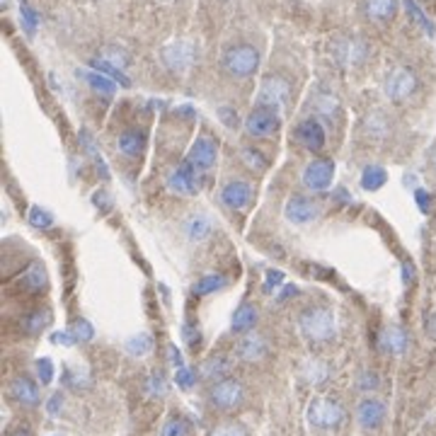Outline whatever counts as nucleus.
I'll use <instances>...</instances> for the list:
<instances>
[{"instance_id":"12","label":"nucleus","mask_w":436,"mask_h":436,"mask_svg":"<svg viewBox=\"0 0 436 436\" xmlns=\"http://www.w3.org/2000/svg\"><path fill=\"white\" fill-rule=\"evenodd\" d=\"M252 184L245 180H230L221 187V204L230 211H243L252 204Z\"/></svg>"},{"instance_id":"10","label":"nucleus","mask_w":436,"mask_h":436,"mask_svg":"<svg viewBox=\"0 0 436 436\" xmlns=\"http://www.w3.org/2000/svg\"><path fill=\"white\" fill-rule=\"evenodd\" d=\"M289 95H291V85L286 78L281 75H269L265 78V83L260 85V95H257V104L262 107H269L279 112L286 102H289Z\"/></svg>"},{"instance_id":"9","label":"nucleus","mask_w":436,"mask_h":436,"mask_svg":"<svg viewBox=\"0 0 436 436\" xmlns=\"http://www.w3.org/2000/svg\"><path fill=\"white\" fill-rule=\"evenodd\" d=\"M301 180L311 192H325V189L332 187L335 162L330 158H315V160H311L306 165Z\"/></svg>"},{"instance_id":"7","label":"nucleus","mask_w":436,"mask_h":436,"mask_svg":"<svg viewBox=\"0 0 436 436\" xmlns=\"http://www.w3.org/2000/svg\"><path fill=\"white\" fill-rule=\"evenodd\" d=\"M197 44L189 42V39H177V42H170L167 47H162L160 58L170 71L175 73H184L197 63Z\"/></svg>"},{"instance_id":"31","label":"nucleus","mask_w":436,"mask_h":436,"mask_svg":"<svg viewBox=\"0 0 436 436\" xmlns=\"http://www.w3.org/2000/svg\"><path fill=\"white\" fill-rule=\"evenodd\" d=\"M78 138H80V145H83V151L88 153L90 158H93V162L97 165V170L102 172V177L107 180L109 177V170H107V162H104V158H102V153L97 151V143H95V138H93V134H90L88 129H83L78 134Z\"/></svg>"},{"instance_id":"42","label":"nucleus","mask_w":436,"mask_h":436,"mask_svg":"<svg viewBox=\"0 0 436 436\" xmlns=\"http://www.w3.org/2000/svg\"><path fill=\"white\" fill-rule=\"evenodd\" d=\"M175 380L182 390H192L194 385H197V371L189 369V366H182V369H177Z\"/></svg>"},{"instance_id":"52","label":"nucleus","mask_w":436,"mask_h":436,"mask_svg":"<svg viewBox=\"0 0 436 436\" xmlns=\"http://www.w3.org/2000/svg\"><path fill=\"white\" fill-rule=\"evenodd\" d=\"M51 342L53 344H63V347H73V344L78 342V339H75V335H73L71 330H66V332H56V335H53Z\"/></svg>"},{"instance_id":"54","label":"nucleus","mask_w":436,"mask_h":436,"mask_svg":"<svg viewBox=\"0 0 436 436\" xmlns=\"http://www.w3.org/2000/svg\"><path fill=\"white\" fill-rule=\"evenodd\" d=\"M284 284V271H267V289H271V286H281Z\"/></svg>"},{"instance_id":"50","label":"nucleus","mask_w":436,"mask_h":436,"mask_svg":"<svg viewBox=\"0 0 436 436\" xmlns=\"http://www.w3.org/2000/svg\"><path fill=\"white\" fill-rule=\"evenodd\" d=\"M182 337H184V342H187L192 349L197 347L199 339H202V337H199V327H192V325H184V327H182Z\"/></svg>"},{"instance_id":"17","label":"nucleus","mask_w":436,"mask_h":436,"mask_svg":"<svg viewBox=\"0 0 436 436\" xmlns=\"http://www.w3.org/2000/svg\"><path fill=\"white\" fill-rule=\"evenodd\" d=\"M356 422L361 429H378L385 422V405L378 398H363L356 407Z\"/></svg>"},{"instance_id":"48","label":"nucleus","mask_w":436,"mask_h":436,"mask_svg":"<svg viewBox=\"0 0 436 436\" xmlns=\"http://www.w3.org/2000/svg\"><path fill=\"white\" fill-rule=\"evenodd\" d=\"M218 117L223 119V124L228 126V129H235V126L240 124L238 114H235V109H230V107H221V109H218Z\"/></svg>"},{"instance_id":"45","label":"nucleus","mask_w":436,"mask_h":436,"mask_svg":"<svg viewBox=\"0 0 436 436\" xmlns=\"http://www.w3.org/2000/svg\"><path fill=\"white\" fill-rule=\"evenodd\" d=\"M36 376L42 380V385H49L53 380V363L51 359H39L36 361Z\"/></svg>"},{"instance_id":"57","label":"nucleus","mask_w":436,"mask_h":436,"mask_svg":"<svg viewBox=\"0 0 436 436\" xmlns=\"http://www.w3.org/2000/svg\"><path fill=\"white\" fill-rule=\"evenodd\" d=\"M10 436H32V431L27 429V426H20V429H15V431H12Z\"/></svg>"},{"instance_id":"49","label":"nucleus","mask_w":436,"mask_h":436,"mask_svg":"<svg viewBox=\"0 0 436 436\" xmlns=\"http://www.w3.org/2000/svg\"><path fill=\"white\" fill-rule=\"evenodd\" d=\"M61 410H63V395L53 393L51 398H49V402H47V412L51 417H58V415H61Z\"/></svg>"},{"instance_id":"18","label":"nucleus","mask_w":436,"mask_h":436,"mask_svg":"<svg viewBox=\"0 0 436 436\" xmlns=\"http://www.w3.org/2000/svg\"><path fill=\"white\" fill-rule=\"evenodd\" d=\"M235 354H238L240 361H247V363L262 361V359L269 354V344H267V339L262 337V335L250 332L245 335V337H240L238 347H235Z\"/></svg>"},{"instance_id":"41","label":"nucleus","mask_w":436,"mask_h":436,"mask_svg":"<svg viewBox=\"0 0 436 436\" xmlns=\"http://www.w3.org/2000/svg\"><path fill=\"white\" fill-rule=\"evenodd\" d=\"M405 8H407V12H410L412 20H415L417 25H420L422 29L426 32V34H434V25H431V20L424 15V12H422V8L417 5L415 0H405Z\"/></svg>"},{"instance_id":"8","label":"nucleus","mask_w":436,"mask_h":436,"mask_svg":"<svg viewBox=\"0 0 436 436\" xmlns=\"http://www.w3.org/2000/svg\"><path fill=\"white\" fill-rule=\"evenodd\" d=\"M279 126H281L279 112L269 107H262V104H257L247 114V119H245V131L252 138H267V136L276 134Z\"/></svg>"},{"instance_id":"27","label":"nucleus","mask_w":436,"mask_h":436,"mask_svg":"<svg viewBox=\"0 0 436 436\" xmlns=\"http://www.w3.org/2000/svg\"><path fill=\"white\" fill-rule=\"evenodd\" d=\"M51 325V313L49 311H32L27 313L25 317H22V330H25L29 337H34V335H42L47 327Z\"/></svg>"},{"instance_id":"53","label":"nucleus","mask_w":436,"mask_h":436,"mask_svg":"<svg viewBox=\"0 0 436 436\" xmlns=\"http://www.w3.org/2000/svg\"><path fill=\"white\" fill-rule=\"evenodd\" d=\"M167 352H170V363L175 366V371L182 369V366H184V359H182V352H180V349H177L175 344H170V347H167Z\"/></svg>"},{"instance_id":"13","label":"nucleus","mask_w":436,"mask_h":436,"mask_svg":"<svg viewBox=\"0 0 436 436\" xmlns=\"http://www.w3.org/2000/svg\"><path fill=\"white\" fill-rule=\"evenodd\" d=\"M284 216H286L289 223L306 226V223H311V221H315V218L320 216V206H317L313 199L303 197V194H293V197L286 202Z\"/></svg>"},{"instance_id":"29","label":"nucleus","mask_w":436,"mask_h":436,"mask_svg":"<svg viewBox=\"0 0 436 436\" xmlns=\"http://www.w3.org/2000/svg\"><path fill=\"white\" fill-rule=\"evenodd\" d=\"M20 286L27 291H42L47 286V271H44V267L39 262H32L20 274Z\"/></svg>"},{"instance_id":"40","label":"nucleus","mask_w":436,"mask_h":436,"mask_svg":"<svg viewBox=\"0 0 436 436\" xmlns=\"http://www.w3.org/2000/svg\"><path fill=\"white\" fill-rule=\"evenodd\" d=\"M208 436H250V431L240 422H223V424L213 426Z\"/></svg>"},{"instance_id":"3","label":"nucleus","mask_w":436,"mask_h":436,"mask_svg":"<svg viewBox=\"0 0 436 436\" xmlns=\"http://www.w3.org/2000/svg\"><path fill=\"white\" fill-rule=\"evenodd\" d=\"M420 90V78H417V73L407 66H398L385 75V83H383V93L390 102L395 104H402L412 97V95Z\"/></svg>"},{"instance_id":"32","label":"nucleus","mask_w":436,"mask_h":436,"mask_svg":"<svg viewBox=\"0 0 436 436\" xmlns=\"http://www.w3.org/2000/svg\"><path fill=\"white\" fill-rule=\"evenodd\" d=\"M385 180H388V172H385L380 165H366L363 167L361 187L366 189V192H376V189H380L385 184Z\"/></svg>"},{"instance_id":"44","label":"nucleus","mask_w":436,"mask_h":436,"mask_svg":"<svg viewBox=\"0 0 436 436\" xmlns=\"http://www.w3.org/2000/svg\"><path fill=\"white\" fill-rule=\"evenodd\" d=\"M378 385L380 380L376 371H363V374L359 376V388H361L363 393H374V390H378Z\"/></svg>"},{"instance_id":"35","label":"nucleus","mask_w":436,"mask_h":436,"mask_svg":"<svg viewBox=\"0 0 436 436\" xmlns=\"http://www.w3.org/2000/svg\"><path fill=\"white\" fill-rule=\"evenodd\" d=\"M90 66L95 68V71H99V73H104V75H109L112 80H119L121 85H131V80H129V75H126L121 68H117V66H112V63H107V61H102V58H93L90 61Z\"/></svg>"},{"instance_id":"15","label":"nucleus","mask_w":436,"mask_h":436,"mask_svg":"<svg viewBox=\"0 0 436 436\" xmlns=\"http://www.w3.org/2000/svg\"><path fill=\"white\" fill-rule=\"evenodd\" d=\"M187 160L194 162L202 172L211 170L218 160V143L211 138V136H199V138L192 143V148H189Z\"/></svg>"},{"instance_id":"38","label":"nucleus","mask_w":436,"mask_h":436,"mask_svg":"<svg viewBox=\"0 0 436 436\" xmlns=\"http://www.w3.org/2000/svg\"><path fill=\"white\" fill-rule=\"evenodd\" d=\"M29 226L36 230H47L53 226V216L42 206H32L29 208Z\"/></svg>"},{"instance_id":"51","label":"nucleus","mask_w":436,"mask_h":436,"mask_svg":"<svg viewBox=\"0 0 436 436\" xmlns=\"http://www.w3.org/2000/svg\"><path fill=\"white\" fill-rule=\"evenodd\" d=\"M415 197H417V206H420V211L422 213H429L431 211V194L424 192V189H417Z\"/></svg>"},{"instance_id":"58","label":"nucleus","mask_w":436,"mask_h":436,"mask_svg":"<svg viewBox=\"0 0 436 436\" xmlns=\"http://www.w3.org/2000/svg\"><path fill=\"white\" fill-rule=\"evenodd\" d=\"M431 165H434V170H436V151L431 153Z\"/></svg>"},{"instance_id":"25","label":"nucleus","mask_w":436,"mask_h":436,"mask_svg":"<svg viewBox=\"0 0 436 436\" xmlns=\"http://www.w3.org/2000/svg\"><path fill=\"white\" fill-rule=\"evenodd\" d=\"M230 366H233V361H230L228 356H223V354H216V356H211V359H206V361H204L202 376L206 380H213V383H216V380L228 378Z\"/></svg>"},{"instance_id":"19","label":"nucleus","mask_w":436,"mask_h":436,"mask_svg":"<svg viewBox=\"0 0 436 436\" xmlns=\"http://www.w3.org/2000/svg\"><path fill=\"white\" fill-rule=\"evenodd\" d=\"M407 347H410V337L402 327L398 325H390L385 327L383 332L378 335V349L383 354H393V356H400V354H405Z\"/></svg>"},{"instance_id":"16","label":"nucleus","mask_w":436,"mask_h":436,"mask_svg":"<svg viewBox=\"0 0 436 436\" xmlns=\"http://www.w3.org/2000/svg\"><path fill=\"white\" fill-rule=\"evenodd\" d=\"M8 395L22 407H36L39 405V385L29 376H15L8 385Z\"/></svg>"},{"instance_id":"14","label":"nucleus","mask_w":436,"mask_h":436,"mask_svg":"<svg viewBox=\"0 0 436 436\" xmlns=\"http://www.w3.org/2000/svg\"><path fill=\"white\" fill-rule=\"evenodd\" d=\"M296 138L306 151L320 153L327 141L325 126H322L320 119H315V117H308V119H303L301 124L296 126Z\"/></svg>"},{"instance_id":"22","label":"nucleus","mask_w":436,"mask_h":436,"mask_svg":"<svg viewBox=\"0 0 436 436\" xmlns=\"http://www.w3.org/2000/svg\"><path fill=\"white\" fill-rule=\"evenodd\" d=\"M117 148H119V153L126 158H141L145 148V134L138 129H126L124 134H119Z\"/></svg>"},{"instance_id":"24","label":"nucleus","mask_w":436,"mask_h":436,"mask_svg":"<svg viewBox=\"0 0 436 436\" xmlns=\"http://www.w3.org/2000/svg\"><path fill=\"white\" fill-rule=\"evenodd\" d=\"M78 78H83L85 83H88L90 88H93L95 93H99V95H114L117 93L114 80L109 78V75H104V73L95 71V68H80Z\"/></svg>"},{"instance_id":"55","label":"nucleus","mask_w":436,"mask_h":436,"mask_svg":"<svg viewBox=\"0 0 436 436\" xmlns=\"http://www.w3.org/2000/svg\"><path fill=\"white\" fill-rule=\"evenodd\" d=\"M412 279H415V267H412L410 262H402V281L412 284Z\"/></svg>"},{"instance_id":"34","label":"nucleus","mask_w":436,"mask_h":436,"mask_svg":"<svg viewBox=\"0 0 436 436\" xmlns=\"http://www.w3.org/2000/svg\"><path fill=\"white\" fill-rule=\"evenodd\" d=\"M226 286V276L223 274H206L194 284V293L197 296H208V293H216Z\"/></svg>"},{"instance_id":"56","label":"nucleus","mask_w":436,"mask_h":436,"mask_svg":"<svg viewBox=\"0 0 436 436\" xmlns=\"http://www.w3.org/2000/svg\"><path fill=\"white\" fill-rule=\"evenodd\" d=\"M291 296H296V286H286L284 291H281V301H286V298H291Z\"/></svg>"},{"instance_id":"1","label":"nucleus","mask_w":436,"mask_h":436,"mask_svg":"<svg viewBox=\"0 0 436 436\" xmlns=\"http://www.w3.org/2000/svg\"><path fill=\"white\" fill-rule=\"evenodd\" d=\"M298 327L308 342H327L335 337V311L327 306H308L298 315Z\"/></svg>"},{"instance_id":"43","label":"nucleus","mask_w":436,"mask_h":436,"mask_svg":"<svg viewBox=\"0 0 436 436\" xmlns=\"http://www.w3.org/2000/svg\"><path fill=\"white\" fill-rule=\"evenodd\" d=\"M20 20H22V25H25L27 34H34L36 25H39V15H36V12L32 10L27 3H22V5H20Z\"/></svg>"},{"instance_id":"4","label":"nucleus","mask_w":436,"mask_h":436,"mask_svg":"<svg viewBox=\"0 0 436 436\" xmlns=\"http://www.w3.org/2000/svg\"><path fill=\"white\" fill-rule=\"evenodd\" d=\"M245 402V385L238 378H223L208 388V405L218 412H233Z\"/></svg>"},{"instance_id":"26","label":"nucleus","mask_w":436,"mask_h":436,"mask_svg":"<svg viewBox=\"0 0 436 436\" xmlns=\"http://www.w3.org/2000/svg\"><path fill=\"white\" fill-rule=\"evenodd\" d=\"M257 308L254 306H250V303H243V306L235 311V315H233V320H230V330H233L235 335H240V332H250L254 325H257Z\"/></svg>"},{"instance_id":"36","label":"nucleus","mask_w":436,"mask_h":436,"mask_svg":"<svg viewBox=\"0 0 436 436\" xmlns=\"http://www.w3.org/2000/svg\"><path fill=\"white\" fill-rule=\"evenodd\" d=\"M97 58H102V61H107V63H112V66L121 68V71H124V68L131 63L129 53H126L124 49H119V47H104L102 51H99Z\"/></svg>"},{"instance_id":"20","label":"nucleus","mask_w":436,"mask_h":436,"mask_svg":"<svg viewBox=\"0 0 436 436\" xmlns=\"http://www.w3.org/2000/svg\"><path fill=\"white\" fill-rule=\"evenodd\" d=\"M361 131L369 141L380 143V141H385L390 136V119L383 112H371V114L361 121Z\"/></svg>"},{"instance_id":"21","label":"nucleus","mask_w":436,"mask_h":436,"mask_svg":"<svg viewBox=\"0 0 436 436\" xmlns=\"http://www.w3.org/2000/svg\"><path fill=\"white\" fill-rule=\"evenodd\" d=\"M311 109L313 114H315V119H339V114H342V107H339V99L335 97V95L330 93H317L311 97Z\"/></svg>"},{"instance_id":"28","label":"nucleus","mask_w":436,"mask_h":436,"mask_svg":"<svg viewBox=\"0 0 436 436\" xmlns=\"http://www.w3.org/2000/svg\"><path fill=\"white\" fill-rule=\"evenodd\" d=\"M187 238H189V243H204V240H208L211 238V233H213V223L208 221L206 216H192L187 221Z\"/></svg>"},{"instance_id":"23","label":"nucleus","mask_w":436,"mask_h":436,"mask_svg":"<svg viewBox=\"0 0 436 436\" xmlns=\"http://www.w3.org/2000/svg\"><path fill=\"white\" fill-rule=\"evenodd\" d=\"M363 12L374 22H390L398 15V0H363Z\"/></svg>"},{"instance_id":"11","label":"nucleus","mask_w":436,"mask_h":436,"mask_svg":"<svg viewBox=\"0 0 436 436\" xmlns=\"http://www.w3.org/2000/svg\"><path fill=\"white\" fill-rule=\"evenodd\" d=\"M332 53L342 66H361L369 58V44L356 36H344L335 42Z\"/></svg>"},{"instance_id":"37","label":"nucleus","mask_w":436,"mask_h":436,"mask_svg":"<svg viewBox=\"0 0 436 436\" xmlns=\"http://www.w3.org/2000/svg\"><path fill=\"white\" fill-rule=\"evenodd\" d=\"M240 158H243L245 165L254 172H265L267 167H269V160H267L260 151H254V148H243V151H240Z\"/></svg>"},{"instance_id":"46","label":"nucleus","mask_w":436,"mask_h":436,"mask_svg":"<svg viewBox=\"0 0 436 436\" xmlns=\"http://www.w3.org/2000/svg\"><path fill=\"white\" fill-rule=\"evenodd\" d=\"M71 332L75 335V339H80V342H90V339L95 337V330L88 320H78L71 327Z\"/></svg>"},{"instance_id":"6","label":"nucleus","mask_w":436,"mask_h":436,"mask_svg":"<svg viewBox=\"0 0 436 436\" xmlns=\"http://www.w3.org/2000/svg\"><path fill=\"white\" fill-rule=\"evenodd\" d=\"M202 182H204V172L199 170L194 162L182 160L175 170L167 177V189L175 194H184V197H192V194L202 192Z\"/></svg>"},{"instance_id":"5","label":"nucleus","mask_w":436,"mask_h":436,"mask_svg":"<svg viewBox=\"0 0 436 436\" xmlns=\"http://www.w3.org/2000/svg\"><path fill=\"white\" fill-rule=\"evenodd\" d=\"M308 422L313 429H337L344 422V407L332 398H317L308 405Z\"/></svg>"},{"instance_id":"33","label":"nucleus","mask_w":436,"mask_h":436,"mask_svg":"<svg viewBox=\"0 0 436 436\" xmlns=\"http://www.w3.org/2000/svg\"><path fill=\"white\" fill-rule=\"evenodd\" d=\"M124 347L131 356H148V354L153 352V337L148 332H138V335H134V337L126 339Z\"/></svg>"},{"instance_id":"47","label":"nucleus","mask_w":436,"mask_h":436,"mask_svg":"<svg viewBox=\"0 0 436 436\" xmlns=\"http://www.w3.org/2000/svg\"><path fill=\"white\" fill-rule=\"evenodd\" d=\"M184 431H187V424H184L180 417H172V420L165 422L160 436H184Z\"/></svg>"},{"instance_id":"2","label":"nucleus","mask_w":436,"mask_h":436,"mask_svg":"<svg viewBox=\"0 0 436 436\" xmlns=\"http://www.w3.org/2000/svg\"><path fill=\"white\" fill-rule=\"evenodd\" d=\"M221 66L233 78H250L260 68V51L254 47H250V44H235V47L223 51Z\"/></svg>"},{"instance_id":"30","label":"nucleus","mask_w":436,"mask_h":436,"mask_svg":"<svg viewBox=\"0 0 436 436\" xmlns=\"http://www.w3.org/2000/svg\"><path fill=\"white\" fill-rule=\"evenodd\" d=\"M330 374H332L330 363L320 361V359H313V361H308L306 366H303V378H306L311 385H322L327 378H330Z\"/></svg>"},{"instance_id":"39","label":"nucleus","mask_w":436,"mask_h":436,"mask_svg":"<svg viewBox=\"0 0 436 436\" xmlns=\"http://www.w3.org/2000/svg\"><path fill=\"white\" fill-rule=\"evenodd\" d=\"M145 393L151 395V398H162V395H167V380L160 371H153V374L148 376V380H145Z\"/></svg>"}]
</instances>
